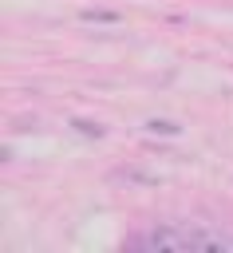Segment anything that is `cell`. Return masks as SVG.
I'll return each instance as SVG.
<instances>
[]
</instances>
